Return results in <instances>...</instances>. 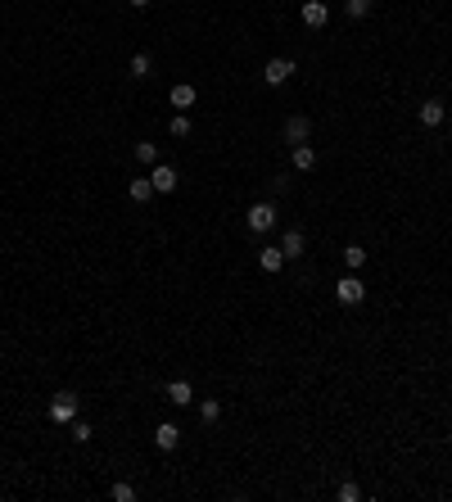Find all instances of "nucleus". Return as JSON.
<instances>
[{"label": "nucleus", "mask_w": 452, "mask_h": 502, "mask_svg": "<svg viewBox=\"0 0 452 502\" xmlns=\"http://www.w3.org/2000/svg\"><path fill=\"white\" fill-rule=\"evenodd\" d=\"M335 299H339L344 308H357V304L366 299V285L357 281L353 272H348V276H339V281H335Z\"/></svg>", "instance_id": "1"}, {"label": "nucleus", "mask_w": 452, "mask_h": 502, "mask_svg": "<svg viewBox=\"0 0 452 502\" xmlns=\"http://www.w3.org/2000/svg\"><path fill=\"white\" fill-rule=\"evenodd\" d=\"M245 222H249V231H271L276 227V204H271V199H258V204L245 213Z\"/></svg>", "instance_id": "2"}, {"label": "nucleus", "mask_w": 452, "mask_h": 502, "mask_svg": "<svg viewBox=\"0 0 452 502\" xmlns=\"http://www.w3.org/2000/svg\"><path fill=\"white\" fill-rule=\"evenodd\" d=\"M50 421H59V426H73V421H77V393H54Z\"/></svg>", "instance_id": "3"}, {"label": "nucleus", "mask_w": 452, "mask_h": 502, "mask_svg": "<svg viewBox=\"0 0 452 502\" xmlns=\"http://www.w3.org/2000/svg\"><path fill=\"white\" fill-rule=\"evenodd\" d=\"M290 77H294V59H267L262 64V82L267 87H285Z\"/></svg>", "instance_id": "4"}, {"label": "nucleus", "mask_w": 452, "mask_h": 502, "mask_svg": "<svg viewBox=\"0 0 452 502\" xmlns=\"http://www.w3.org/2000/svg\"><path fill=\"white\" fill-rule=\"evenodd\" d=\"M150 181H154V195H172V190H177V168H168V163H154Z\"/></svg>", "instance_id": "5"}, {"label": "nucleus", "mask_w": 452, "mask_h": 502, "mask_svg": "<svg viewBox=\"0 0 452 502\" xmlns=\"http://www.w3.org/2000/svg\"><path fill=\"white\" fill-rule=\"evenodd\" d=\"M299 19H303V27H326V19H330V10H326L321 0H303Z\"/></svg>", "instance_id": "6"}, {"label": "nucleus", "mask_w": 452, "mask_h": 502, "mask_svg": "<svg viewBox=\"0 0 452 502\" xmlns=\"http://www.w3.org/2000/svg\"><path fill=\"white\" fill-rule=\"evenodd\" d=\"M290 163H294V172H313V168H317V150L308 141L294 145V150H290Z\"/></svg>", "instance_id": "7"}, {"label": "nucleus", "mask_w": 452, "mask_h": 502, "mask_svg": "<svg viewBox=\"0 0 452 502\" xmlns=\"http://www.w3.org/2000/svg\"><path fill=\"white\" fill-rule=\"evenodd\" d=\"M168 100H172V109H194V100H199V91H194L190 87V82H181V87H172V91H168Z\"/></svg>", "instance_id": "8"}, {"label": "nucleus", "mask_w": 452, "mask_h": 502, "mask_svg": "<svg viewBox=\"0 0 452 502\" xmlns=\"http://www.w3.org/2000/svg\"><path fill=\"white\" fill-rule=\"evenodd\" d=\"M154 444H159L163 453H172V448L181 444V426H172V421H163V426L154 430Z\"/></svg>", "instance_id": "9"}, {"label": "nucleus", "mask_w": 452, "mask_h": 502, "mask_svg": "<svg viewBox=\"0 0 452 502\" xmlns=\"http://www.w3.org/2000/svg\"><path fill=\"white\" fill-rule=\"evenodd\" d=\"M285 136H290V145H303L308 136H313V122L303 118V113H294V118L285 122Z\"/></svg>", "instance_id": "10"}, {"label": "nucleus", "mask_w": 452, "mask_h": 502, "mask_svg": "<svg viewBox=\"0 0 452 502\" xmlns=\"http://www.w3.org/2000/svg\"><path fill=\"white\" fill-rule=\"evenodd\" d=\"M443 113H448V109H443V100H425V104L416 109V118L425 122V127H443Z\"/></svg>", "instance_id": "11"}, {"label": "nucleus", "mask_w": 452, "mask_h": 502, "mask_svg": "<svg viewBox=\"0 0 452 502\" xmlns=\"http://www.w3.org/2000/svg\"><path fill=\"white\" fill-rule=\"evenodd\" d=\"M168 403H172V407H190L194 403L190 380H172V385H168Z\"/></svg>", "instance_id": "12"}, {"label": "nucleus", "mask_w": 452, "mask_h": 502, "mask_svg": "<svg viewBox=\"0 0 452 502\" xmlns=\"http://www.w3.org/2000/svg\"><path fill=\"white\" fill-rule=\"evenodd\" d=\"M303 244H308V240H303V231H285V240H280V253H285V258H299Z\"/></svg>", "instance_id": "13"}, {"label": "nucleus", "mask_w": 452, "mask_h": 502, "mask_svg": "<svg viewBox=\"0 0 452 502\" xmlns=\"http://www.w3.org/2000/svg\"><path fill=\"white\" fill-rule=\"evenodd\" d=\"M258 262H262V272H267V276H276L280 267H285V253H280V249H262Z\"/></svg>", "instance_id": "14"}, {"label": "nucleus", "mask_w": 452, "mask_h": 502, "mask_svg": "<svg viewBox=\"0 0 452 502\" xmlns=\"http://www.w3.org/2000/svg\"><path fill=\"white\" fill-rule=\"evenodd\" d=\"M127 195L136 199V204H145V199H154V181H150V176H140V181H131V186H127Z\"/></svg>", "instance_id": "15"}, {"label": "nucleus", "mask_w": 452, "mask_h": 502, "mask_svg": "<svg viewBox=\"0 0 452 502\" xmlns=\"http://www.w3.org/2000/svg\"><path fill=\"white\" fill-rule=\"evenodd\" d=\"M344 267H348V272H362V267H366V249H362V244H348V249H344Z\"/></svg>", "instance_id": "16"}, {"label": "nucleus", "mask_w": 452, "mask_h": 502, "mask_svg": "<svg viewBox=\"0 0 452 502\" xmlns=\"http://www.w3.org/2000/svg\"><path fill=\"white\" fill-rule=\"evenodd\" d=\"M150 68H154V59H150V55H131L127 73H131V77H150Z\"/></svg>", "instance_id": "17"}, {"label": "nucleus", "mask_w": 452, "mask_h": 502, "mask_svg": "<svg viewBox=\"0 0 452 502\" xmlns=\"http://www.w3.org/2000/svg\"><path fill=\"white\" fill-rule=\"evenodd\" d=\"M136 159H140V163H159V145H154V141H140L136 145Z\"/></svg>", "instance_id": "18"}, {"label": "nucleus", "mask_w": 452, "mask_h": 502, "mask_svg": "<svg viewBox=\"0 0 452 502\" xmlns=\"http://www.w3.org/2000/svg\"><path fill=\"white\" fill-rule=\"evenodd\" d=\"M168 131H172L177 141H185V136H190V113H177V118H172V127H168Z\"/></svg>", "instance_id": "19"}, {"label": "nucleus", "mask_w": 452, "mask_h": 502, "mask_svg": "<svg viewBox=\"0 0 452 502\" xmlns=\"http://www.w3.org/2000/svg\"><path fill=\"white\" fill-rule=\"evenodd\" d=\"M199 416H204L208 426H213L217 416H222V403H217V398H204V403H199Z\"/></svg>", "instance_id": "20"}, {"label": "nucleus", "mask_w": 452, "mask_h": 502, "mask_svg": "<svg viewBox=\"0 0 452 502\" xmlns=\"http://www.w3.org/2000/svg\"><path fill=\"white\" fill-rule=\"evenodd\" d=\"M344 10H348V19H366L371 14V0H344Z\"/></svg>", "instance_id": "21"}, {"label": "nucleus", "mask_w": 452, "mask_h": 502, "mask_svg": "<svg viewBox=\"0 0 452 502\" xmlns=\"http://www.w3.org/2000/svg\"><path fill=\"white\" fill-rule=\"evenodd\" d=\"M113 502H136V489H131V484H113Z\"/></svg>", "instance_id": "22"}, {"label": "nucleus", "mask_w": 452, "mask_h": 502, "mask_svg": "<svg viewBox=\"0 0 452 502\" xmlns=\"http://www.w3.org/2000/svg\"><path fill=\"white\" fill-rule=\"evenodd\" d=\"M91 435H95V430H91V426H87V421H73V439H77V444H87V439H91Z\"/></svg>", "instance_id": "23"}, {"label": "nucleus", "mask_w": 452, "mask_h": 502, "mask_svg": "<svg viewBox=\"0 0 452 502\" xmlns=\"http://www.w3.org/2000/svg\"><path fill=\"white\" fill-rule=\"evenodd\" d=\"M362 498V489H357V484H339V502H357Z\"/></svg>", "instance_id": "24"}, {"label": "nucleus", "mask_w": 452, "mask_h": 502, "mask_svg": "<svg viewBox=\"0 0 452 502\" xmlns=\"http://www.w3.org/2000/svg\"><path fill=\"white\" fill-rule=\"evenodd\" d=\"M127 5H131V10H145V5H150V0H127Z\"/></svg>", "instance_id": "25"}]
</instances>
